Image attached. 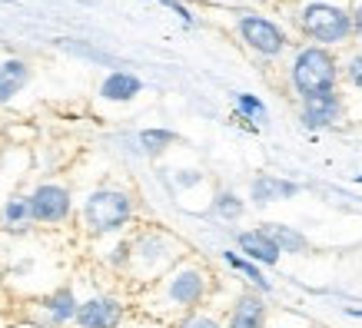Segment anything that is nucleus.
Returning <instances> with one entry per match:
<instances>
[{"mask_svg":"<svg viewBox=\"0 0 362 328\" xmlns=\"http://www.w3.org/2000/svg\"><path fill=\"white\" fill-rule=\"evenodd\" d=\"M143 90V83L133 73H110V77L103 80V87H100V93H103V99H113V103H127V99H133L136 93Z\"/></svg>","mask_w":362,"mask_h":328,"instance_id":"2eb2a0df","label":"nucleus"},{"mask_svg":"<svg viewBox=\"0 0 362 328\" xmlns=\"http://www.w3.org/2000/svg\"><path fill=\"white\" fill-rule=\"evenodd\" d=\"M293 80L303 97H322V93H332L336 66H332L329 54H322V50H303L293 66Z\"/></svg>","mask_w":362,"mask_h":328,"instance_id":"7ed1b4c3","label":"nucleus"},{"mask_svg":"<svg viewBox=\"0 0 362 328\" xmlns=\"http://www.w3.org/2000/svg\"><path fill=\"white\" fill-rule=\"evenodd\" d=\"M236 107H240L243 116H250V120H256V123H266V120H269L266 107L256 97H236Z\"/></svg>","mask_w":362,"mask_h":328,"instance_id":"412c9836","label":"nucleus"},{"mask_svg":"<svg viewBox=\"0 0 362 328\" xmlns=\"http://www.w3.org/2000/svg\"><path fill=\"white\" fill-rule=\"evenodd\" d=\"M296 193H299L296 183L279 179V176H256L252 179V202H259V206H269V202H279V199H293Z\"/></svg>","mask_w":362,"mask_h":328,"instance_id":"9b49d317","label":"nucleus"},{"mask_svg":"<svg viewBox=\"0 0 362 328\" xmlns=\"http://www.w3.org/2000/svg\"><path fill=\"white\" fill-rule=\"evenodd\" d=\"M27 80H30V66L27 63H21V60L0 63V103H7L13 93H21Z\"/></svg>","mask_w":362,"mask_h":328,"instance_id":"4468645a","label":"nucleus"},{"mask_svg":"<svg viewBox=\"0 0 362 328\" xmlns=\"http://www.w3.org/2000/svg\"><path fill=\"white\" fill-rule=\"evenodd\" d=\"M266 236H269V239L276 242V249L279 252H306L309 245H306V239H303V236H299L296 229H289V226H279V222H269V226H266Z\"/></svg>","mask_w":362,"mask_h":328,"instance_id":"f3484780","label":"nucleus"},{"mask_svg":"<svg viewBox=\"0 0 362 328\" xmlns=\"http://www.w3.org/2000/svg\"><path fill=\"white\" fill-rule=\"evenodd\" d=\"M133 216V199L123 189H97L83 202V226L93 236H110L120 232Z\"/></svg>","mask_w":362,"mask_h":328,"instance_id":"f257e3e1","label":"nucleus"},{"mask_svg":"<svg viewBox=\"0 0 362 328\" xmlns=\"http://www.w3.org/2000/svg\"><path fill=\"white\" fill-rule=\"evenodd\" d=\"M173 142H176V133H170V130H143L140 133L143 153H150V156H160L166 146H173Z\"/></svg>","mask_w":362,"mask_h":328,"instance_id":"6ab92c4d","label":"nucleus"},{"mask_svg":"<svg viewBox=\"0 0 362 328\" xmlns=\"http://www.w3.org/2000/svg\"><path fill=\"white\" fill-rule=\"evenodd\" d=\"M213 212L220 219H226V222H233V219H240L246 212V206H243V199L236 193H220V196L213 199Z\"/></svg>","mask_w":362,"mask_h":328,"instance_id":"aec40b11","label":"nucleus"},{"mask_svg":"<svg viewBox=\"0 0 362 328\" xmlns=\"http://www.w3.org/2000/svg\"><path fill=\"white\" fill-rule=\"evenodd\" d=\"M236 245H240L243 259H250V262H259V265H276V262H279V255H283V252L276 249V242L269 239L263 229L240 232V236H236Z\"/></svg>","mask_w":362,"mask_h":328,"instance_id":"6e6552de","label":"nucleus"},{"mask_svg":"<svg viewBox=\"0 0 362 328\" xmlns=\"http://www.w3.org/2000/svg\"><path fill=\"white\" fill-rule=\"evenodd\" d=\"M226 328H266L263 298L252 296V292H246V296L236 298V305H233V312H230V325Z\"/></svg>","mask_w":362,"mask_h":328,"instance_id":"9d476101","label":"nucleus"},{"mask_svg":"<svg viewBox=\"0 0 362 328\" xmlns=\"http://www.w3.org/2000/svg\"><path fill=\"white\" fill-rule=\"evenodd\" d=\"M223 259H226V265H230V269H236L240 275H246V279H250V282L256 285L259 292H269V288H273V285H269V279H266V275L256 269V262L243 259V255H236V252H223Z\"/></svg>","mask_w":362,"mask_h":328,"instance_id":"a211bd4d","label":"nucleus"},{"mask_svg":"<svg viewBox=\"0 0 362 328\" xmlns=\"http://www.w3.org/2000/svg\"><path fill=\"white\" fill-rule=\"evenodd\" d=\"M74 322L80 328H117L123 322V305L110 296H93L77 305V318Z\"/></svg>","mask_w":362,"mask_h":328,"instance_id":"423d86ee","label":"nucleus"},{"mask_svg":"<svg viewBox=\"0 0 362 328\" xmlns=\"http://www.w3.org/2000/svg\"><path fill=\"white\" fill-rule=\"evenodd\" d=\"M176 328H226V325H223L220 318L206 315V312H189V315L183 318V322H180Z\"/></svg>","mask_w":362,"mask_h":328,"instance_id":"4be33fe9","label":"nucleus"},{"mask_svg":"<svg viewBox=\"0 0 362 328\" xmlns=\"http://www.w3.org/2000/svg\"><path fill=\"white\" fill-rule=\"evenodd\" d=\"M163 4H166V7H173V11L176 13H180V17H183V20H193V17H189V11H187V7H183V4H180V0H163Z\"/></svg>","mask_w":362,"mask_h":328,"instance_id":"5701e85b","label":"nucleus"},{"mask_svg":"<svg viewBox=\"0 0 362 328\" xmlns=\"http://www.w3.org/2000/svg\"><path fill=\"white\" fill-rule=\"evenodd\" d=\"M77 296L70 292V288H57L54 296L44 298V312L47 318L54 322V325H66V322H74L77 318Z\"/></svg>","mask_w":362,"mask_h":328,"instance_id":"ddd939ff","label":"nucleus"},{"mask_svg":"<svg viewBox=\"0 0 362 328\" xmlns=\"http://www.w3.org/2000/svg\"><path fill=\"white\" fill-rule=\"evenodd\" d=\"M342 120V107L332 93H322V97H306V107H303V123L309 130H322V126H336Z\"/></svg>","mask_w":362,"mask_h":328,"instance_id":"1a4fd4ad","label":"nucleus"},{"mask_svg":"<svg viewBox=\"0 0 362 328\" xmlns=\"http://www.w3.org/2000/svg\"><path fill=\"white\" fill-rule=\"evenodd\" d=\"M0 219H4V226L7 229H27L33 219H30V202L27 196H11L0 209Z\"/></svg>","mask_w":362,"mask_h":328,"instance_id":"dca6fc26","label":"nucleus"},{"mask_svg":"<svg viewBox=\"0 0 362 328\" xmlns=\"http://www.w3.org/2000/svg\"><path fill=\"white\" fill-rule=\"evenodd\" d=\"M352 80L362 87V60H352Z\"/></svg>","mask_w":362,"mask_h":328,"instance_id":"b1692460","label":"nucleus"},{"mask_svg":"<svg viewBox=\"0 0 362 328\" xmlns=\"http://www.w3.org/2000/svg\"><path fill=\"white\" fill-rule=\"evenodd\" d=\"M303 27L306 33L319 37V40H342L346 33H349V17L339 11V7H326V4H316V7H309L306 17H303Z\"/></svg>","mask_w":362,"mask_h":328,"instance_id":"39448f33","label":"nucleus"},{"mask_svg":"<svg viewBox=\"0 0 362 328\" xmlns=\"http://www.w3.org/2000/svg\"><path fill=\"white\" fill-rule=\"evenodd\" d=\"M356 27H359V33H362V7H359V17H356Z\"/></svg>","mask_w":362,"mask_h":328,"instance_id":"393cba45","label":"nucleus"},{"mask_svg":"<svg viewBox=\"0 0 362 328\" xmlns=\"http://www.w3.org/2000/svg\"><path fill=\"white\" fill-rule=\"evenodd\" d=\"M240 30H243V37H246V44L256 47L259 54H279L286 44L283 33L276 30L269 20H263V17H243Z\"/></svg>","mask_w":362,"mask_h":328,"instance_id":"0eeeda50","label":"nucleus"},{"mask_svg":"<svg viewBox=\"0 0 362 328\" xmlns=\"http://www.w3.org/2000/svg\"><path fill=\"white\" fill-rule=\"evenodd\" d=\"M209 279L199 265H180L173 272L166 275L163 282V298L170 308H197L203 298H206Z\"/></svg>","mask_w":362,"mask_h":328,"instance_id":"f03ea898","label":"nucleus"},{"mask_svg":"<svg viewBox=\"0 0 362 328\" xmlns=\"http://www.w3.org/2000/svg\"><path fill=\"white\" fill-rule=\"evenodd\" d=\"M30 219L40 222V226H57V222H66L70 209H74V199H70V189L60 186V183H40L30 196Z\"/></svg>","mask_w":362,"mask_h":328,"instance_id":"20e7f679","label":"nucleus"},{"mask_svg":"<svg viewBox=\"0 0 362 328\" xmlns=\"http://www.w3.org/2000/svg\"><path fill=\"white\" fill-rule=\"evenodd\" d=\"M170 239L166 236H143L136 245H133L130 259L133 262H143V265H166L170 262Z\"/></svg>","mask_w":362,"mask_h":328,"instance_id":"f8f14e48","label":"nucleus"},{"mask_svg":"<svg viewBox=\"0 0 362 328\" xmlns=\"http://www.w3.org/2000/svg\"><path fill=\"white\" fill-rule=\"evenodd\" d=\"M359 183H362V176H359Z\"/></svg>","mask_w":362,"mask_h":328,"instance_id":"a878e982","label":"nucleus"}]
</instances>
